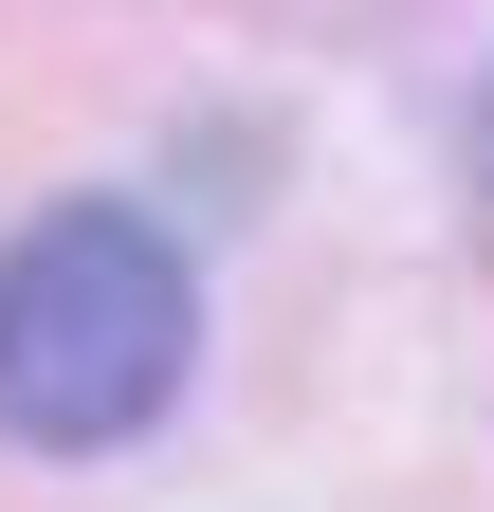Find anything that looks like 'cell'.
<instances>
[{
	"label": "cell",
	"instance_id": "6da1fadb",
	"mask_svg": "<svg viewBox=\"0 0 494 512\" xmlns=\"http://www.w3.org/2000/svg\"><path fill=\"white\" fill-rule=\"evenodd\" d=\"M183 348H202V293H183L165 220L129 202H55L0 238V439L37 458H110L183 403Z\"/></svg>",
	"mask_w": 494,
	"mask_h": 512
}]
</instances>
